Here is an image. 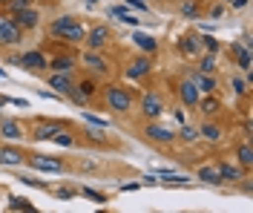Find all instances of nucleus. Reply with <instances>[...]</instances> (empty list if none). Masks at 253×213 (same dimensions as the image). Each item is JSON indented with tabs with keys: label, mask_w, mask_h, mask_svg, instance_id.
<instances>
[{
	"label": "nucleus",
	"mask_w": 253,
	"mask_h": 213,
	"mask_svg": "<svg viewBox=\"0 0 253 213\" xmlns=\"http://www.w3.org/2000/svg\"><path fill=\"white\" fill-rule=\"evenodd\" d=\"M49 32L55 35V38L69 41V43H81V41L86 38V29H84V26H81V23H78L72 15H63V17H58V20H52Z\"/></svg>",
	"instance_id": "1"
},
{
	"label": "nucleus",
	"mask_w": 253,
	"mask_h": 213,
	"mask_svg": "<svg viewBox=\"0 0 253 213\" xmlns=\"http://www.w3.org/2000/svg\"><path fill=\"white\" fill-rule=\"evenodd\" d=\"M107 107L115 110V113H129L132 110V95H129V89L124 86H107Z\"/></svg>",
	"instance_id": "2"
},
{
	"label": "nucleus",
	"mask_w": 253,
	"mask_h": 213,
	"mask_svg": "<svg viewBox=\"0 0 253 213\" xmlns=\"http://www.w3.org/2000/svg\"><path fill=\"white\" fill-rule=\"evenodd\" d=\"M12 64L23 66V69H29V72H41V69L49 66V61H46V55H43L41 49H32V52H23L20 58H15Z\"/></svg>",
	"instance_id": "3"
},
{
	"label": "nucleus",
	"mask_w": 253,
	"mask_h": 213,
	"mask_svg": "<svg viewBox=\"0 0 253 213\" xmlns=\"http://www.w3.org/2000/svg\"><path fill=\"white\" fill-rule=\"evenodd\" d=\"M23 41V29L17 26L12 17H0V43H6V46H15Z\"/></svg>",
	"instance_id": "4"
},
{
	"label": "nucleus",
	"mask_w": 253,
	"mask_h": 213,
	"mask_svg": "<svg viewBox=\"0 0 253 213\" xmlns=\"http://www.w3.org/2000/svg\"><path fill=\"white\" fill-rule=\"evenodd\" d=\"M141 113L150 118V121H158L161 115H164V98L158 95V92H147L141 98Z\"/></svg>",
	"instance_id": "5"
},
{
	"label": "nucleus",
	"mask_w": 253,
	"mask_h": 213,
	"mask_svg": "<svg viewBox=\"0 0 253 213\" xmlns=\"http://www.w3.org/2000/svg\"><path fill=\"white\" fill-rule=\"evenodd\" d=\"M144 135L150 138V141H156V144H170L175 138V132L173 130H167L164 124H158V121H150L147 127H144Z\"/></svg>",
	"instance_id": "6"
},
{
	"label": "nucleus",
	"mask_w": 253,
	"mask_h": 213,
	"mask_svg": "<svg viewBox=\"0 0 253 213\" xmlns=\"http://www.w3.org/2000/svg\"><path fill=\"white\" fill-rule=\"evenodd\" d=\"M12 20H15L20 29H35V26H38V20H41V15H38V9L26 6V9H17L15 15H12Z\"/></svg>",
	"instance_id": "7"
},
{
	"label": "nucleus",
	"mask_w": 253,
	"mask_h": 213,
	"mask_svg": "<svg viewBox=\"0 0 253 213\" xmlns=\"http://www.w3.org/2000/svg\"><path fill=\"white\" fill-rule=\"evenodd\" d=\"M84 41H86V43H89V49H104V46H107V43H110V29H107V26H95V29H89V32H86V38H84Z\"/></svg>",
	"instance_id": "8"
},
{
	"label": "nucleus",
	"mask_w": 253,
	"mask_h": 213,
	"mask_svg": "<svg viewBox=\"0 0 253 213\" xmlns=\"http://www.w3.org/2000/svg\"><path fill=\"white\" fill-rule=\"evenodd\" d=\"M29 164L35 167V170H49V173H61L63 170V162L46 159V156H41V153H29Z\"/></svg>",
	"instance_id": "9"
},
{
	"label": "nucleus",
	"mask_w": 253,
	"mask_h": 213,
	"mask_svg": "<svg viewBox=\"0 0 253 213\" xmlns=\"http://www.w3.org/2000/svg\"><path fill=\"white\" fill-rule=\"evenodd\" d=\"M81 61H84V66H86L89 72H95V75H107V69H110V66H107V61H104V58H101L95 49L84 52V58H81Z\"/></svg>",
	"instance_id": "10"
},
{
	"label": "nucleus",
	"mask_w": 253,
	"mask_h": 213,
	"mask_svg": "<svg viewBox=\"0 0 253 213\" xmlns=\"http://www.w3.org/2000/svg\"><path fill=\"white\" fill-rule=\"evenodd\" d=\"M178 98H181V104H187V107H196L199 98H202V95H199V86L190 81V78L187 81H181L178 84Z\"/></svg>",
	"instance_id": "11"
},
{
	"label": "nucleus",
	"mask_w": 253,
	"mask_h": 213,
	"mask_svg": "<svg viewBox=\"0 0 253 213\" xmlns=\"http://www.w3.org/2000/svg\"><path fill=\"white\" fill-rule=\"evenodd\" d=\"M150 69H153V61H150V58H132L129 66H126V75H129L132 81H138L144 75H150Z\"/></svg>",
	"instance_id": "12"
},
{
	"label": "nucleus",
	"mask_w": 253,
	"mask_h": 213,
	"mask_svg": "<svg viewBox=\"0 0 253 213\" xmlns=\"http://www.w3.org/2000/svg\"><path fill=\"white\" fill-rule=\"evenodd\" d=\"M49 86L58 92V95H69L72 92V78H69V72H55V75H49Z\"/></svg>",
	"instance_id": "13"
},
{
	"label": "nucleus",
	"mask_w": 253,
	"mask_h": 213,
	"mask_svg": "<svg viewBox=\"0 0 253 213\" xmlns=\"http://www.w3.org/2000/svg\"><path fill=\"white\" fill-rule=\"evenodd\" d=\"M199 179L205 181V184H213V187L224 184V179H221V173H219V164H202L199 167Z\"/></svg>",
	"instance_id": "14"
},
{
	"label": "nucleus",
	"mask_w": 253,
	"mask_h": 213,
	"mask_svg": "<svg viewBox=\"0 0 253 213\" xmlns=\"http://www.w3.org/2000/svg\"><path fill=\"white\" fill-rule=\"evenodd\" d=\"M219 173H221V179L224 181H233V184H236L242 176H248V173H245L242 167H236L233 162H219Z\"/></svg>",
	"instance_id": "15"
},
{
	"label": "nucleus",
	"mask_w": 253,
	"mask_h": 213,
	"mask_svg": "<svg viewBox=\"0 0 253 213\" xmlns=\"http://www.w3.org/2000/svg\"><path fill=\"white\" fill-rule=\"evenodd\" d=\"M190 81L199 86V92H213V89H216V75H213V72H196Z\"/></svg>",
	"instance_id": "16"
},
{
	"label": "nucleus",
	"mask_w": 253,
	"mask_h": 213,
	"mask_svg": "<svg viewBox=\"0 0 253 213\" xmlns=\"http://www.w3.org/2000/svg\"><path fill=\"white\" fill-rule=\"evenodd\" d=\"M0 135L9 138V141H20L26 132H23V127H20L17 121H3V124H0Z\"/></svg>",
	"instance_id": "17"
},
{
	"label": "nucleus",
	"mask_w": 253,
	"mask_h": 213,
	"mask_svg": "<svg viewBox=\"0 0 253 213\" xmlns=\"http://www.w3.org/2000/svg\"><path fill=\"white\" fill-rule=\"evenodd\" d=\"M178 49L193 58V55H199L202 43H199V38H196V35H181V38H178Z\"/></svg>",
	"instance_id": "18"
},
{
	"label": "nucleus",
	"mask_w": 253,
	"mask_h": 213,
	"mask_svg": "<svg viewBox=\"0 0 253 213\" xmlns=\"http://www.w3.org/2000/svg\"><path fill=\"white\" fill-rule=\"evenodd\" d=\"M23 156L26 153H20L17 147H0V164H23Z\"/></svg>",
	"instance_id": "19"
},
{
	"label": "nucleus",
	"mask_w": 253,
	"mask_h": 213,
	"mask_svg": "<svg viewBox=\"0 0 253 213\" xmlns=\"http://www.w3.org/2000/svg\"><path fill=\"white\" fill-rule=\"evenodd\" d=\"M233 55H236L239 66H242L245 72H251V49H248V41H245V43H236V46H233Z\"/></svg>",
	"instance_id": "20"
},
{
	"label": "nucleus",
	"mask_w": 253,
	"mask_h": 213,
	"mask_svg": "<svg viewBox=\"0 0 253 213\" xmlns=\"http://www.w3.org/2000/svg\"><path fill=\"white\" fill-rule=\"evenodd\" d=\"M58 130H61V124H38L32 135H35L38 141H49V138H52V135H55Z\"/></svg>",
	"instance_id": "21"
},
{
	"label": "nucleus",
	"mask_w": 253,
	"mask_h": 213,
	"mask_svg": "<svg viewBox=\"0 0 253 213\" xmlns=\"http://www.w3.org/2000/svg\"><path fill=\"white\" fill-rule=\"evenodd\" d=\"M199 110L205 115H216L221 110V104H219V98H213V92H210V98H199V104H196Z\"/></svg>",
	"instance_id": "22"
},
{
	"label": "nucleus",
	"mask_w": 253,
	"mask_h": 213,
	"mask_svg": "<svg viewBox=\"0 0 253 213\" xmlns=\"http://www.w3.org/2000/svg\"><path fill=\"white\" fill-rule=\"evenodd\" d=\"M49 66H52L55 72H72V69H75V58H69V55H61V58L49 61Z\"/></svg>",
	"instance_id": "23"
},
{
	"label": "nucleus",
	"mask_w": 253,
	"mask_h": 213,
	"mask_svg": "<svg viewBox=\"0 0 253 213\" xmlns=\"http://www.w3.org/2000/svg\"><path fill=\"white\" fill-rule=\"evenodd\" d=\"M239 164L245 167V170H251V164H253V150H251V141H242L239 144Z\"/></svg>",
	"instance_id": "24"
},
{
	"label": "nucleus",
	"mask_w": 253,
	"mask_h": 213,
	"mask_svg": "<svg viewBox=\"0 0 253 213\" xmlns=\"http://www.w3.org/2000/svg\"><path fill=\"white\" fill-rule=\"evenodd\" d=\"M199 135H202L205 141H213V144H216V141L221 138V127H219V124H210V121H207L205 127L199 130Z\"/></svg>",
	"instance_id": "25"
},
{
	"label": "nucleus",
	"mask_w": 253,
	"mask_h": 213,
	"mask_svg": "<svg viewBox=\"0 0 253 213\" xmlns=\"http://www.w3.org/2000/svg\"><path fill=\"white\" fill-rule=\"evenodd\" d=\"M132 41H135V46H138V49H144V52H156V38H150V35H135V38H132Z\"/></svg>",
	"instance_id": "26"
},
{
	"label": "nucleus",
	"mask_w": 253,
	"mask_h": 213,
	"mask_svg": "<svg viewBox=\"0 0 253 213\" xmlns=\"http://www.w3.org/2000/svg\"><path fill=\"white\" fill-rule=\"evenodd\" d=\"M52 141H55V144H61V147H75V135H72V132H66V130H58L55 135H52Z\"/></svg>",
	"instance_id": "27"
},
{
	"label": "nucleus",
	"mask_w": 253,
	"mask_h": 213,
	"mask_svg": "<svg viewBox=\"0 0 253 213\" xmlns=\"http://www.w3.org/2000/svg\"><path fill=\"white\" fill-rule=\"evenodd\" d=\"M110 15H112V17H118V20H124V23H138V17H132V15H129V12L124 9V6H112Z\"/></svg>",
	"instance_id": "28"
},
{
	"label": "nucleus",
	"mask_w": 253,
	"mask_h": 213,
	"mask_svg": "<svg viewBox=\"0 0 253 213\" xmlns=\"http://www.w3.org/2000/svg\"><path fill=\"white\" fill-rule=\"evenodd\" d=\"M9 211H35V205H32L29 199H23V196H15L12 202H9Z\"/></svg>",
	"instance_id": "29"
},
{
	"label": "nucleus",
	"mask_w": 253,
	"mask_h": 213,
	"mask_svg": "<svg viewBox=\"0 0 253 213\" xmlns=\"http://www.w3.org/2000/svg\"><path fill=\"white\" fill-rule=\"evenodd\" d=\"M75 86L81 89V95H84V98H92V95H95V89H98L92 78H84V81H81V84H75Z\"/></svg>",
	"instance_id": "30"
},
{
	"label": "nucleus",
	"mask_w": 253,
	"mask_h": 213,
	"mask_svg": "<svg viewBox=\"0 0 253 213\" xmlns=\"http://www.w3.org/2000/svg\"><path fill=\"white\" fill-rule=\"evenodd\" d=\"M178 138H181V141H187V144H193V141L199 138V130H196V127H190V124H184V127L178 130Z\"/></svg>",
	"instance_id": "31"
},
{
	"label": "nucleus",
	"mask_w": 253,
	"mask_h": 213,
	"mask_svg": "<svg viewBox=\"0 0 253 213\" xmlns=\"http://www.w3.org/2000/svg\"><path fill=\"white\" fill-rule=\"evenodd\" d=\"M81 193L89 199V202H95V205H104V202H107V196H104V193H95L92 187H81Z\"/></svg>",
	"instance_id": "32"
},
{
	"label": "nucleus",
	"mask_w": 253,
	"mask_h": 213,
	"mask_svg": "<svg viewBox=\"0 0 253 213\" xmlns=\"http://www.w3.org/2000/svg\"><path fill=\"white\" fill-rule=\"evenodd\" d=\"M213 69H216V52H210V55L202 58V69L199 72H213Z\"/></svg>",
	"instance_id": "33"
},
{
	"label": "nucleus",
	"mask_w": 253,
	"mask_h": 213,
	"mask_svg": "<svg viewBox=\"0 0 253 213\" xmlns=\"http://www.w3.org/2000/svg\"><path fill=\"white\" fill-rule=\"evenodd\" d=\"M17 179L23 181V184H29V187H38V190H49V184H46V181H41V179H32V176H17Z\"/></svg>",
	"instance_id": "34"
},
{
	"label": "nucleus",
	"mask_w": 253,
	"mask_h": 213,
	"mask_svg": "<svg viewBox=\"0 0 253 213\" xmlns=\"http://www.w3.org/2000/svg\"><path fill=\"white\" fill-rule=\"evenodd\" d=\"M181 15L184 17H199V3H196V0L184 3V6H181Z\"/></svg>",
	"instance_id": "35"
},
{
	"label": "nucleus",
	"mask_w": 253,
	"mask_h": 213,
	"mask_svg": "<svg viewBox=\"0 0 253 213\" xmlns=\"http://www.w3.org/2000/svg\"><path fill=\"white\" fill-rule=\"evenodd\" d=\"M199 43H202V46H205L207 52H216V49H219V41H216V38H210V35L199 38Z\"/></svg>",
	"instance_id": "36"
},
{
	"label": "nucleus",
	"mask_w": 253,
	"mask_h": 213,
	"mask_svg": "<svg viewBox=\"0 0 253 213\" xmlns=\"http://www.w3.org/2000/svg\"><path fill=\"white\" fill-rule=\"evenodd\" d=\"M233 89H236V95H248V89H251V84L248 81H239V78H233Z\"/></svg>",
	"instance_id": "37"
},
{
	"label": "nucleus",
	"mask_w": 253,
	"mask_h": 213,
	"mask_svg": "<svg viewBox=\"0 0 253 213\" xmlns=\"http://www.w3.org/2000/svg\"><path fill=\"white\" fill-rule=\"evenodd\" d=\"M6 6H9L12 12H17V9H26V6H32V0H6Z\"/></svg>",
	"instance_id": "38"
},
{
	"label": "nucleus",
	"mask_w": 253,
	"mask_h": 213,
	"mask_svg": "<svg viewBox=\"0 0 253 213\" xmlns=\"http://www.w3.org/2000/svg\"><path fill=\"white\" fill-rule=\"evenodd\" d=\"M66 98H72L75 104H86V101H89V98H84V95H81V89H78V86H72V92H69Z\"/></svg>",
	"instance_id": "39"
},
{
	"label": "nucleus",
	"mask_w": 253,
	"mask_h": 213,
	"mask_svg": "<svg viewBox=\"0 0 253 213\" xmlns=\"http://www.w3.org/2000/svg\"><path fill=\"white\" fill-rule=\"evenodd\" d=\"M75 193H78L75 187H63V190H58L55 196H58V199H75Z\"/></svg>",
	"instance_id": "40"
},
{
	"label": "nucleus",
	"mask_w": 253,
	"mask_h": 213,
	"mask_svg": "<svg viewBox=\"0 0 253 213\" xmlns=\"http://www.w3.org/2000/svg\"><path fill=\"white\" fill-rule=\"evenodd\" d=\"M86 138H89V141H98V144H104V141H107V138H104V132H95V130L86 132Z\"/></svg>",
	"instance_id": "41"
},
{
	"label": "nucleus",
	"mask_w": 253,
	"mask_h": 213,
	"mask_svg": "<svg viewBox=\"0 0 253 213\" xmlns=\"http://www.w3.org/2000/svg\"><path fill=\"white\" fill-rule=\"evenodd\" d=\"M84 118H86V121H92V124H98V127H107V121H104V118H95L92 113H84Z\"/></svg>",
	"instance_id": "42"
},
{
	"label": "nucleus",
	"mask_w": 253,
	"mask_h": 213,
	"mask_svg": "<svg viewBox=\"0 0 253 213\" xmlns=\"http://www.w3.org/2000/svg\"><path fill=\"white\" fill-rule=\"evenodd\" d=\"M126 6H132V9H141V12H147V3H144V0H126Z\"/></svg>",
	"instance_id": "43"
},
{
	"label": "nucleus",
	"mask_w": 253,
	"mask_h": 213,
	"mask_svg": "<svg viewBox=\"0 0 253 213\" xmlns=\"http://www.w3.org/2000/svg\"><path fill=\"white\" fill-rule=\"evenodd\" d=\"M141 184H158V179H156V176H144Z\"/></svg>",
	"instance_id": "44"
},
{
	"label": "nucleus",
	"mask_w": 253,
	"mask_h": 213,
	"mask_svg": "<svg viewBox=\"0 0 253 213\" xmlns=\"http://www.w3.org/2000/svg\"><path fill=\"white\" fill-rule=\"evenodd\" d=\"M230 3H233L236 9H245V6H248V0H230Z\"/></svg>",
	"instance_id": "45"
},
{
	"label": "nucleus",
	"mask_w": 253,
	"mask_h": 213,
	"mask_svg": "<svg viewBox=\"0 0 253 213\" xmlns=\"http://www.w3.org/2000/svg\"><path fill=\"white\" fill-rule=\"evenodd\" d=\"M0 78H6V72H3V69H0Z\"/></svg>",
	"instance_id": "46"
},
{
	"label": "nucleus",
	"mask_w": 253,
	"mask_h": 213,
	"mask_svg": "<svg viewBox=\"0 0 253 213\" xmlns=\"http://www.w3.org/2000/svg\"><path fill=\"white\" fill-rule=\"evenodd\" d=\"M89 3H98V0H89Z\"/></svg>",
	"instance_id": "47"
},
{
	"label": "nucleus",
	"mask_w": 253,
	"mask_h": 213,
	"mask_svg": "<svg viewBox=\"0 0 253 213\" xmlns=\"http://www.w3.org/2000/svg\"><path fill=\"white\" fill-rule=\"evenodd\" d=\"M0 107H3V98H0Z\"/></svg>",
	"instance_id": "48"
},
{
	"label": "nucleus",
	"mask_w": 253,
	"mask_h": 213,
	"mask_svg": "<svg viewBox=\"0 0 253 213\" xmlns=\"http://www.w3.org/2000/svg\"><path fill=\"white\" fill-rule=\"evenodd\" d=\"M0 3H6V0H0Z\"/></svg>",
	"instance_id": "49"
},
{
	"label": "nucleus",
	"mask_w": 253,
	"mask_h": 213,
	"mask_svg": "<svg viewBox=\"0 0 253 213\" xmlns=\"http://www.w3.org/2000/svg\"><path fill=\"white\" fill-rule=\"evenodd\" d=\"M227 3H230V0H227Z\"/></svg>",
	"instance_id": "50"
}]
</instances>
